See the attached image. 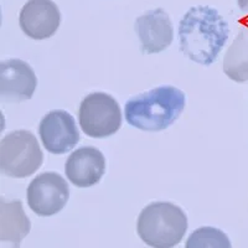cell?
Wrapping results in <instances>:
<instances>
[{"label": "cell", "instance_id": "7c38bea8", "mask_svg": "<svg viewBox=\"0 0 248 248\" xmlns=\"http://www.w3.org/2000/svg\"><path fill=\"white\" fill-rule=\"evenodd\" d=\"M30 229L21 201L0 199V248H19Z\"/></svg>", "mask_w": 248, "mask_h": 248}, {"label": "cell", "instance_id": "6da1fadb", "mask_svg": "<svg viewBox=\"0 0 248 248\" xmlns=\"http://www.w3.org/2000/svg\"><path fill=\"white\" fill-rule=\"evenodd\" d=\"M229 35V24L216 9L210 6L191 8L179 25L183 54L203 66H210L216 61Z\"/></svg>", "mask_w": 248, "mask_h": 248}, {"label": "cell", "instance_id": "5bb4252c", "mask_svg": "<svg viewBox=\"0 0 248 248\" xmlns=\"http://www.w3.org/2000/svg\"><path fill=\"white\" fill-rule=\"evenodd\" d=\"M185 248H232L227 234L216 227H200L186 241Z\"/></svg>", "mask_w": 248, "mask_h": 248}, {"label": "cell", "instance_id": "5b68a950", "mask_svg": "<svg viewBox=\"0 0 248 248\" xmlns=\"http://www.w3.org/2000/svg\"><path fill=\"white\" fill-rule=\"evenodd\" d=\"M78 121L82 132L88 137L107 138L121 128V108L110 94L103 92L90 93L79 105Z\"/></svg>", "mask_w": 248, "mask_h": 248}, {"label": "cell", "instance_id": "8992f818", "mask_svg": "<svg viewBox=\"0 0 248 248\" xmlns=\"http://www.w3.org/2000/svg\"><path fill=\"white\" fill-rule=\"evenodd\" d=\"M68 198V184L55 171L37 175L26 191L29 207L36 215L44 217L59 214L67 203Z\"/></svg>", "mask_w": 248, "mask_h": 248}, {"label": "cell", "instance_id": "ba28073f", "mask_svg": "<svg viewBox=\"0 0 248 248\" xmlns=\"http://www.w3.org/2000/svg\"><path fill=\"white\" fill-rule=\"evenodd\" d=\"M36 85L34 70L23 60L12 59L0 63V98L3 102L30 99Z\"/></svg>", "mask_w": 248, "mask_h": 248}, {"label": "cell", "instance_id": "9c48e42d", "mask_svg": "<svg viewBox=\"0 0 248 248\" xmlns=\"http://www.w3.org/2000/svg\"><path fill=\"white\" fill-rule=\"evenodd\" d=\"M60 23L61 13L52 0H29L20 12V28L34 40L48 39L55 35Z\"/></svg>", "mask_w": 248, "mask_h": 248}, {"label": "cell", "instance_id": "52a82bcc", "mask_svg": "<svg viewBox=\"0 0 248 248\" xmlns=\"http://www.w3.org/2000/svg\"><path fill=\"white\" fill-rule=\"evenodd\" d=\"M39 134L44 147L51 154H66L79 141L75 118L66 110H51L41 119Z\"/></svg>", "mask_w": 248, "mask_h": 248}, {"label": "cell", "instance_id": "7a4b0ae2", "mask_svg": "<svg viewBox=\"0 0 248 248\" xmlns=\"http://www.w3.org/2000/svg\"><path fill=\"white\" fill-rule=\"evenodd\" d=\"M184 108L185 93L172 86H161L127 101L124 116L134 128L159 132L169 128Z\"/></svg>", "mask_w": 248, "mask_h": 248}, {"label": "cell", "instance_id": "9a60e30c", "mask_svg": "<svg viewBox=\"0 0 248 248\" xmlns=\"http://www.w3.org/2000/svg\"><path fill=\"white\" fill-rule=\"evenodd\" d=\"M237 4L241 12L248 14V0H237Z\"/></svg>", "mask_w": 248, "mask_h": 248}, {"label": "cell", "instance_id": "277c9868", "mask_svg": "<svg viewBox=\"0 0 248 248\" xmlns=\"http://www.w3.org/2000/svg\"><path fill=\"white\" fill-rule=\"evenodd\" d=\"M44 154L36 137L25 129L8 133L0 141V168L10 178H28L37 171Z\"/></svg>", "mask_w": 248, "mask_h": 248}, {"label": "cell", "instance_id": "30bf717a", "mask_svg": "<svg viewBox=\"0 0 248 248\" xmlns=\"http://www.w3.org/2000/svg\"><path fill=\"white\" fill-rule=\"evenodd\" d=\"M134 29L145 54H158L167 50L174 39L171 20L168 13L160 8L137 17Z\"/></svg>", "mask_w": 248, "mask_h": 248}, {"label": "cell", "instance_id": "8fae6325", "mask_svg": "<svg viewBox=\"0 0 248 248\" xmlns=\"http://www.w3.org/2000/svg\"><path fill=\"white\" fill-rule=\"evenodd\" d=\"M105 171V155L97 148H79L75 150L66 160V176L71 184L78 187H90L96 185L99 183Z\"/></svg>", "mask_w": 248, "mask_h": 248}, {"label": "cell", "instance_id": "3957f363", "mask_svg": "<svg viewBox=\"0 0 248 248\" xmlns=\"http://www.w3.org/2000/svg\"><path fill=\"white\" fill-rule=\"evenodd\" d=\"M187 230L183 209L171 202H153L141 210L137 232L153 248H172L181 242Z\"/></svg>", "mask_w": 248, "mask_h": 248}, {"label": "cell", "instance_id": "4fadbf2b", "mask_svg": "<svg viewBox=\"0 0 248 248\" xmlns=\"http://www.w3.org/2000/svg\"><path fill=\"white\" fill-rule=\"evenodd\" d=\"M223 72L236 82L248 81V16L240 20L236 39L223 57Z\"/></svg>", "mask_w": 248, "mask_h": 248}]
</instances>
